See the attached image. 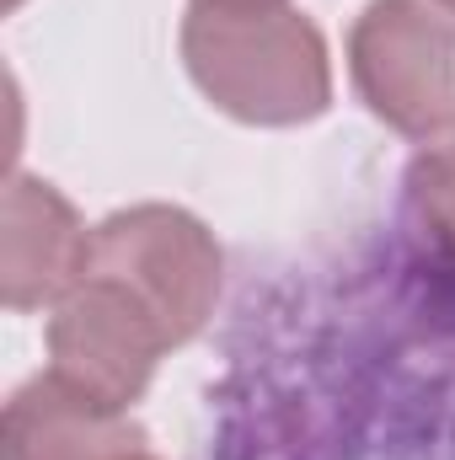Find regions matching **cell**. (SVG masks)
Here are the masks:
<instances>
[{"label":"cell","mask_w":455,"mask_h":460,"mask_svg":"<svg viewBox=\"0 0 455 460\" xmlns=\"http://www.w3.org/2000/svg\"><path fill=\"white\" fill-rule=\"evenodd\" d=\"M166 348H177L166 327L118 279L81 268V279L49 316V380L97 407L129 412Z\"/></svg>","instance_id":"4"},{"label":"cell","mask_w":455,"mask_h":460,"mask_svg":"<svg viewBox=\"0 0 455 460\" xmlns=\"http://www.w3.org/2000/svg\"><path fill=\"white\" fill-rule=\"evenodd\" d=\"M92 230L76 209L38 177L16 172L5 188V235H0V284L11 311L59 305L86 268Z\"/></svg>","instance_id":"5"},{"label":"cell","mask_w":455,"mask_h":460,"mask_svg":"<svg viewBox=\"0 0 455 460\" xmlns=\"http://www.w3.org/2000/svg\"><path fill=\"white\" fill-rule=\"evenodd\" d=\"M0 456L5 460H156L145 429L97 407L59 380L38 375L5 402V429H0Z\"/></svg>","instance_id":"6"},{"label":"cell","mask_w":455,"mask_h":460,"mask_svg":"<svg viewBox=\"0 0 455 460\" xmlns=\"http://www.w3.org/2000/svg\"><path fill=\"white\" fill-rule=\"evenodd\" d=\"M5 5H22V0H5Z\"/></svg>","instance_id":"9"},{"label":"cell","mask_w":455,"mask_h":460,"mask_svg":"<svg viewBox=\"0 0 455 460\" xmlns=\"http://www.w3.org/2000/svg\"><path fill=\"white\" fill-rule=\"evenodd\" d=\"M183 65L193 86L236 123L290 128L322 118L333 102L327 43L284 0H193L183 16Z\"/></svg>","instance_id":"1"},{"label":"cell","mask_w":455,"mask_h":460,"mask_svg":"<svg viewBox=\"0 0 455 460\" xmlns=\"http://www.w3.org/2000/svg\"><path fill=\"white\" fill-rule=\"evenodd\" d=\"M364 108L407 139H455V11L440 0H370L348 32Z\"/></svg>","instance_id":"2"},{"label":"cell","mask_w":455,"mask_h":460,"mask_svg":"<svg viewBox=\"0 0 455 460\" xmlns=\"http://www.w3.org/2000/svg\"><path fill=\"white\" fill-rule=\"evenodd\" d=\"M241 5H279V0H241Z\"/></svg>","instance_id":"8"},{"label":"cell","mask_w":455,"mask_h":460,"mask_svg":"<svg viewBox=\"0 0 455 460\" xmlns=\"http://www.w3.org/2000/svg\"><path fill=\"white\" fill-rule=\"evenodd\" d=\"M86 268L118 279L183 348L199 338L220 300V246L188 209L172 204H139L118 209L92 230Z\"/></svg>","instance_id":"3"},{"label":"cell","mask_w":455,"mask_h":460,"mask_svg":"<svg viewBox=\"0 0 455 460\" xmlns=\"http://www.w3.org/2000/svg\"><path fill=\"white\" fill-rule=\"evenodd\" d=\"M407 204H413L418 226L455 257V139H440L434 150H424L413 161V172H407Z\"/></svg>","instance_id":"7"}]
</instances>
